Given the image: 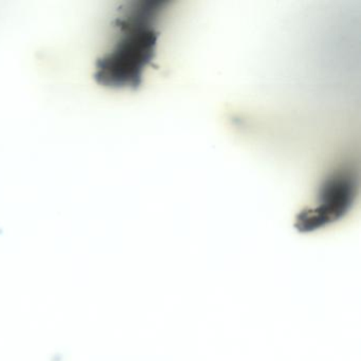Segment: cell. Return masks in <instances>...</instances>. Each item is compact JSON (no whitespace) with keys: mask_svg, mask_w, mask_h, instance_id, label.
<instances>
[{"mask_svg":"<svg viewBox=\"0 0 361 361\" xmlns=\"http://www.w3.org/2000/svg\"><path fill=\"white\" fill-rule=\"evenodd\" d=\"M171 1L122 4L111 23L109 39L94 61V78L107 90H137L157 56L160 24Z\"/></svg>","mask_w":361,"mask_h":361,"instance_id":"1","label":"cell"},{"mask_svg":"<svg viewBox=\"0 0 361 361\" xmlns=\"http://www.w3.org/2000/svg\"><path fill=\"white\" fill-rule=\"evenodd\" d=\"M357 195L356 171L350 166H340L323 179L314 206L297 215L295 227L302 233H312L341 221L352 210Z\"/></svg>","mask_w":361,"mask_h":361,"instance_id":"2","label":"cell"}]
</instances>
